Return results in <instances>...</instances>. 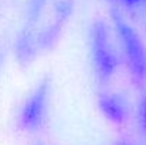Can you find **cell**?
<instances>
[{"mask_svg": "<svg viewBox=\"0 0 146 145\" xmlns=\"http://www.w3.org/2000/svg\"><path fill=\"white\" fill-rule=\"evenodd\" d=\"M118 37L131 71L139 80H146V47L136 31L126 23L118 20L115 23Z\"/></svg>", "mask_w": 146, "mask_h": 145, "instance_id": "cell-1", "label": "cell"}, {"mask_svg": "<svg viewBox=\"0 0 146 145\" xmlns=\"http://www.w3.org/2000/svg\"><path fill=\"white\" fill-rule=\"evenodd\" d=\"M102 105H104V111L108 115H111L113 120H121L125 115V104L119 101L118 97H105L102 100Z\"/></svg>", "mask_w": 146, "mask_h": 145, "instance_id": "cell-4", "label": "cell"}, {"mask_svg": "<svg viewBox=\"0 0 146 145\" xmlns=\"http://www.w3.org/2000/svg\"><path fill=\"white\" fill-rule=\"evenodd\" d=\"M92 57L98 73L102 77H108L113 71L115 55L109 41L108 30L101 23H98L92 31Z\"/></svg>", "mask_w": 146, "mask_h": 145, "instance_id": "cell-2", "label": "cell"}, {"mask_svg": "<svg viewBox=\"0 0 146 145\" xmlns=\"http://www.w3.org/2000/svg\"><path fill=\"white\" fill-rule=\"evenodd\" d=\"M46 108V91L40 90L31 97L21 111V122L26 128L34 130L41 124Z\"/></svg>", "mask_w": 146, "mask_h": 145, "instance_id": "cell-3", "label": "cell"}, {"mask_svg": "<svg viewBox=\"0 0 146 145\" xmlns=\"http://www.w3.org/2000/svg\"><path fill=\"white\" fill-rule=\"evenodd\" d=\"M116 1L131 10H139L146 6V0H116Z\"/></svg>", "mask_w": 146, "mask_h": 145, "instance_id": "cell-5", "label": "cell"}]
</instances>
